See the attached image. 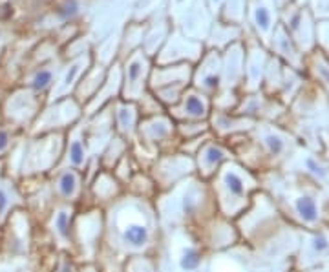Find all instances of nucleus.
Wrapping results in <instances>:
<instances>
[{
    "mask_svg": "<svg viewBox=\"0 0 329 272\" xmlns=\"http://www.w3.org/2000/svg\"><path fill=\"white\" fill-rule=\"evenodd\" d=\"M123 243L130 248H145L150 243V228L139 217H123L119 221Z\"/></svg>",
    "mask_w": 329,
    "mask_h": 272,
    "instance_id": "nucleus-1",
    "label": "nucleus"
},
{
    "mask_svg": "<svg viewBox=\"0 0 329 272\" xmlns=\"http://www.w3.org/2000/svg\"><path fill=\"white\" fill-rule=\"evenodd\" d=\"M222 185L227 190L229 197H233V199H240L245 196V179L238 170H233V168L223 170Z\"/></svg>",
    "mask_w": 329,
    "mask_h": 272,
    "instance_id": "nucleus-2",
    "label": "nucleus"
},
{
    "mask_svg": "<svg viewBox=\"0 0 329 272\" xmlns=\"http://www.w3.org/2000/svg\"><path fill=\"white\" fill-rule=\"evenodd\" d=\"M81 188V179L75 170H64L57 179V190L64 199H75Z\"/></svg>",
    "mask_w": 329,
    "mask_h": 272,
    "instance_id": "nucleus-3",
    "label": "nucleus"
},
{
    "mask_svg": "<svg viewBox=\"0 0 329 272\" xmlns=\"http://www.w3.org/2000/svg\"><path fill=\"white\" fill-rule=\"evenodd\" d=\"M225 157V152L222 148L214 147V145H208L205 150L201 152V157H199V167H203V176H210L212 172H216V167L223 161Z\"/></svg>",
    "mask_w": 329,
    "mask_h": 272,
    "instance_id": "nucleus-4",
    "label": "nucleus"
},
{
    "mask_svg": "<svg viewBox=\"0 0 329 272\" xmlns=\"http://www.w3.org/2000/svg\"><path fill=\"white\" fill-rule=\"evenodd\" d=\"M179 268H181L183 272H194L199 268V265H201V252L197 250L196 247H185L181 250V254H179Z\"/></svg>",
    "mask_w": 329,
    "mask_h": 272,
    "instance_id": "nucleus-5",
    "label": "nucleus"
},
{
    "mask_svg": "<svg viewBox=\"0 0 329 272\" xmlns=\"http://www.w3.org/2000/svg\"><path fill=\"white\" fill-rule=\"evenodd\" d=\"M53 230L57 232V236L61 237L62 241L70 239L71 232V210L68 208H61L53 217Z\"/></svg>",
    "mask_w": 329,
    "mask_h": 272,
    "instance_id": "nucleus-6",
    "label": "nucleus"
},
{
    "mask_svg": "<svg viewBox=\"0 0 329 272\" xmlns=\"http://www.w3.org/2000/svg\"><path fill=\"white\" fill-rule=\"evenodd\" d=\"M296 210H298L300 216L309 223H313L318 219V208H316V203H314V199H311V197H307V196L300 197L298 201H296Z\"/></svg>",
    "mask_w": 329,
    "mask_h": 272,
    "instance_id": "nucleus-7",
    "label": "nucleus"
},
{
    "mask_svg": "<svg viewBox=\"0 0 329 272\" xmlns=\"http://www.w3.org/2000/svg\"><path fill=\"white\" fill-rule=\"evenodd\" d=\"M68 161H70L71 167H75V168L84 167V163H86V150H84V145H82L81 139H75V141L70 143Z\"/></svg>",
    "mask_w": 329,
    "mask_h": 272,
    "instance_id": "nucleus-8",
    "label": "nucleus"
},
{
    "mask_svg": "<svg viewBox=\"0 0 329 272\" xmlns=\"http://www.w3.org/2000/svg\"><path fill=\"white\" fill-rule=\"evenodd\" d=\"M199 207V194H197L194 188L187 190V194L183 196V201H181V210L185 216H192L194 212L197 210Z\"/></svg>",
    "mask_w": 329,
    "mask_h": 272,
    "instance_id": "nucleus-9",
    "label": "nucleus"
},
{
    "mask_svg": "<svg viewBox=\"0 0 329 272\" xmlns=\"http://www.w3.org/2000/svg\"><path fill=\"white\" fill-rule=\"evenodd\" d=\"M187 111L190 113V115L194 117H201L203 113H205V106H203V102L197 99V97H188L187 99Z\"/></svg>",
    "mask_w": 329,
    "mask_h": 272,
    "instance_id": "nucleus-10",
    "label": "nucleus"
},
{
    "mask_svg": "<svg viewBox=\"0 0 329 272\" xmlns=\"http://www.w3.org/2000/svg\"><path fill=\"white\" fill-rule=\"evenodd\" d=\"M267 145H269V150L273 152V154H280L282 148H284V145H282V141H280L278 137H267Z\"/></svg>",
    "mask_w": 329,
    "mask_h": 272,
    "instance_id": "nucleus-11",
    "label": "nucleus"
},
{
    "mask_svg": "<svg viewBox=\"0 0 329 272\" xmlns=\"http://www.w3.org/2000/svg\"><path fill=\"white\" fill-rule=\"evenodd\" d=\"M8 207H10V196H8V192L4 188H0V214Z\"/></svg>",
    "mask_w": 329,
    "mask_h": 272,
    "instance_id": "nucleus-12",
    "label": "nucleus"
},
{
    "mask_svg": "<svg viewBox=\"0 0 329 272\" xmlns=\"http://www.w3.org/2000/svg\"><path fill=\"white\" fill-rule=\"evenodd\" d=\"M50 79H51V75L48 73V71H44V73H41V75L35 79V86L37 88H44V86L50 82Z\"/></svg>",
    "mask_w": 329,
    "mask_h": 272,
    "instance_id": "nucleus-13",
    "label": "nucleus"
},
{
    "mask_svg": "<svg viewBox=\"0 0 329 272\" xmlns=\"http://www.w3.org/2000/svg\"><path fill=\"white\" fill-rule=\"evenodd\" d=\"M307 168H309L311 172H313L314 176H318V177H324V176H325V172L322 170V168H320L318 165H316V163L313 161V159H309V161H307Z\"/></svg>",
    "mask_w": 329,
    "mask_h": 272,
    "instance_id": "nucleus-14",
    "label": "nucleus"
},
{
    "mask_svg": "<svg viewBox=\"0 0 329 272\" xmlns=\"http://www.w3.org/2000/svg\"><path fill=\"white\" fill-rule=\"evenodd\" d=\"M313 247H314V250H318V252L325 250V248H327V239H325V237H322V236L314 237Z\"/></svg>",
    "mask_w": 329,
    "mask_h": 272,
    "instance_id": "nucleus-15",
    "label": "nucleus"
},
{
    "mask_svg": "<svg viewBox=\"0 0 329 272\" xmlns=\"http://www.w3.org/2000/svg\"><path fill=\"white\" fill-rule=\"evenodd\" d=\"M10 147V135L4 130H0V154L6 152V148Z\"/></svg>",
    "mask_w": 329,
    "mask_h": 272,
    "instance_id": "nucleus-16",
    "label": "nucleus"
},
{
    "mask_svg": "<svg viewBox=\"0 0 329 272\" xmlns=\"http://www.w3.org/2000/svg\"><path fill=\"white\" fill-rule=\"evenodd\" d=\"M258 22L262 26H267L269 24V15L265 13V10H260L258 11Z\"/></svg>",
    "mask_w": 329,
    "mask_h": 272,
    "instance_id": "nucleus-17",
    "label": "nucleus"
},
{
    "mask_svg": "<svg viewBox=\"0 0 329 272\" xmlns=\"http://www.w3.org/2000/svg\"><path fill=\"white\" fill-rule=\"evenodd\" d=\"M143 272H154V270H148V268H147V270H143Z\"/></svg>",
    "mask_w": 329,
    "mask_h": 272,
    "instance_id": "nucleus-18",
    "label": "nucleus"
}]
</instances>
